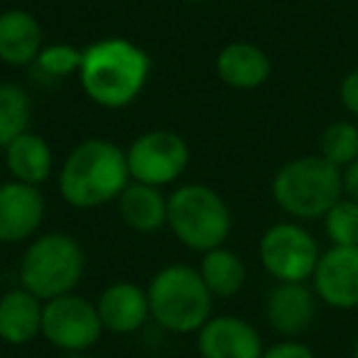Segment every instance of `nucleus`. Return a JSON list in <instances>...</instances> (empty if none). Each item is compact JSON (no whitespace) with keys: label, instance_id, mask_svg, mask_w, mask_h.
Returning a JSON list of instances; mask_svg holds the SVG:
<instances>
[{"label":"nucleus","instance_id":"f257e3e1","mask_svg":"<svg viewBox=\"0 0 358 358\" xmlns=\"http://www.w3.org/2000/svg\"><path fill=\"white\" fill-rule=\"evenodd\" d=\"M152 62L125 37H106L84 50L79 81L91 103L108 110L128 108L148 86Z\"/></svg>","mask_w":358,"mask_h":358},{"label":"nucleus","instance_id":"f03ea898","mask_svg":"<svg viewBox=\"0 0 358 358\" xmlns=\"http://www.w3.org/2000/svg\"><path fill=\"white\" fill-rule=\"evenodd\" d=\"M128 155L106 138H89L64 157L59 167V194L74 209H96L118 196L130 185Z\"/></svg>","mask_w":358,"mask_h":358},{"label":"nucleus","instance_id":"7ed1b4c3","mask_svg":"<svg viewBox=\"0 0 358 358\" xmlns=\"http://www.w3.org/2000/svg\"><path fill=\"white\" fill-rule=\"evenodd\" d=\"M343 174L322 155L289 159L273 177V199L292 219H324L341 199Z\"/></svg>","mask_w":358,"mask_h":358},{"label":"nucleus","instance_id":"20e7f679","mask_svg":"<svg viewBox=\"0 0 358 358\" xmlns=\"http://www.w3.org/2000/svg\"><path fill=\"white\" fill-rule=\"evenodd\" d=\"M150 317L172 334L199 331L211 319L214 294L192 265L174 263L157 270L148 285Z\"/></svg>","mask_w":358,"mask_h":358},{"label":"nucleus","instance_id":"39448f33","mask_svg":"<svg viewBox=\"0 0 358 358\" xmlns=\"http://www.w3.org/2000/svg\"><path fill=\"white\" fill-rule=\"evenodd\" d=\"M167 226L185 248L204 255L226 243L234 229V214L211 187L182 185L167 196Z\"/></svg>","mask_w":358,"mask_h":358},{"label":"nucleus","instance_id":"423d86ee","mask_svg":"<svg viewBox=\"0 0 358 358\" xmlns=\"http://www.w3.org/2000/svg\"><path fill=\"white\" fill-rule=\"evenodd\" d=\"M86 270L81 243L69 234H42L27 245L20 260V282L42 302L71 294Z\"/></svg>","mask_w":358,"mask_h":358},{"label":"nucleus","instance_id":"0eeeda50","mask_svg":"<svg viewBox=\"0 0 358 358\" xmlns=\"http://www.w3.org/2000/svg\"><path fill=\"white\" fill-rule=\"evenodd\" d=\"M130 179L140 185L162 187L177 182L192 159L189 143L174 130H145L125 150Z\"/></svg>","mask_w":358,"mask_h":358},{"label":"nucleus","instance_id":"6e6552de","mask_svg":"<svg viewBox=\"0 0 358 358\" xmlns=\"http://www.w3.org/2000/svg\"><path fill=\"white\" fill-rule=\"evenodd\" d=\"M260 263L278 282H304L322 258L314 236L292 221L270 226L260 238Z\"/></svg>","mask_w":358,"mask_h":358},{"label":"nucleus","instance_id":"1a4fd4ad","mask_svg":"<svg viewBox=\"0 0 358 358\" xmlns=\"http://www.w3.org/2000/svg\"><path fill=\"white\" fill-rule=\"evenodd\" d=\"M103 334L99 309L81 294H62L45 302L42 336L62 351H86Z\"/></svg>","mask_w":358,"mask_h":358},{"label":"nucleus","instance_id":"9d476101","mask_svg":"<svg viewBox=\"0 0 358 358\" xmlns=\"http://www.w3.org/2000/svg\"><path fill=\"white\" fill-rule=\"evenodd\" d=\"M47 201L40 187L22 182H3L0 185V243L13 245L32 238L45 224Z\"/></svg>","mask_w":358,"mask_h":358},{"label":"nucleus","instance_id":"9b49d317","mask_svg":"<svg viewBox=\"0 0 358 358\" xmlns=\"http://www.w3.org/2000/svg\"><path fill=\"white\" fill-rule=\"evenodd\" d=\"M314 292L334 309L358 307V245H331L312 275Z\"/></svg>","mask_w":358,"mask_h":358},{"label":"nucleus","instance_id":"f8f14e48","mask_svg":"<svg viewBox=\"0 0 358 358\" xmlns=\"http://www.w3.org/2000/svg\"><path fill=\"white\" fill-rule=\"evenodd\" d=\"M196 334L201 358H263L258 329L241 317H211Z\"/></svg>","mask_w":358,"mask_h":358},{"label":"nucleus","instance_id":"ddd939ff","mask_svg":"<svg viewBox=\"0 0 358 358\" xmlns=\"http://www.w3.org/2000/svg\"><path fill=\"white\" fill-rule=\"evenodd\" d=\"M101 324L106 331L113 334H133L138 329H143V324L150 319V299L148 289H143L140 285L120 280L113 282L101 292L99 302Z\"/></svg>","mask_w":358,"mask_h":358},{"label":"nucleus","instance_id":"4468645a","mask_svg":"<svg viewBox=\"0 0 358 358\" xmlns=\"http://www.w3.org/2000/svg\"><path fill=\"white\" fill-rule=\"evenodd\" d=\"M42 47H45V32L30 10L10 8L0 13V62L3 64H35Z\"/></svg>","mask_w":358,"mask_h":358},{"label":"nucleus","instance_id":"2eb2a0df","mask_svg":"<svg viewBox=\"0 0 358 358\" xmlns=\"http://www.w3.org/2000/svg\"><path fill=\"white\" fill-rule=\"evenodd\" d=\"M270 327L282 336H297L312 327L317 317V299L304 282H280L265 302Z\"/></svg>","mask_w":358,"mask_h":358},{"label":"nucleus","instance_id":"dca6fc26","mask_svg":"<svg viewBox=\"0 0 358 358\" xmlns=\"http://www.w3.org/2000/svg\"><path fill=\"white\" fill-rule=\"evenodd\" d=\"M216 74L231 89L253 91L270 79L273 62L253 42H231L216 57Z\"/></svg>","mask_w":358,"mask_h":358},{"label":"nucleus","instance_id":"f3484780","mask_svg":"<svg viewBox=\"0 0 358 358\" xmlns=\"http://www.w3.org/2000/svg\"><path fill=\"white\" fill-rule=\"evenodd\" d=\"M45 302L25 287L10 289L0 297V341L10 346H25L42 334Z\"/></svg>","mask_w":358,"mask_h":358},{"label":"nucleus","instance_id":"a211bd4d","mask_svg":"<svg viewBox=\"0 0 358 358\" xmlns=\"http://www.w3.org/2000/svg\"><path fill=\"white\" fill-rule=\"evenodd\" d=\"M6 164L15 182L40 187L55 174V152L42 135L27 130L6 148Z\"/></svg>","mask_w":358,"mask_h":358},{"label":"nucleus","instance_id":"6ab92c4d","mask_svg":"<svg viewBox=\"0 0 358 358\" xmlns=\"http://www.w3.org/2000/svg\"><path fill=\"white\" fill-rule=\"evenodd\" d=\"M118 214L138 234H155L167 226V196L157 187L130 182L118 196Z\"/></svg>","mask_w":358,"mask_h":358},{"label":"nucleus","instance_id":"aec40b11","mask_svg":"<svg viewBox=\"0 0 358 358\" xmlns=\"http://www.w3.org/2000/svg\"><path fill=\"white\" fill-rule=\"evenodd\" d=\"M199 275L214 297H234L245 285V263L229 248H214L201 255Z\"/></svg>","mask_w":358,"mask_h":358},{"label":"nucleus","instance_id":"412c9836","mask_svg":"<svg viewBox=\"0 0 358 358\" xmlns=\"http://www.w3.org/2000/svg\"><path fill=\"white\" fill-rule=\"evenodd\" d=\"M32 99L20 84L0 81V148L6 150L15 138L30 130Z\"/></svg>","mask_w":358,"mask_h":358},{"label":"nucleus","instance_id":"4be33fe9","mask_svg":"<svg viewBox=\"0 0 358 358\" xmlns=\"http://www.w3.org/2000/svg\"><path fill=\"white\" fill-rule=\"evenodd\" d=\"M322 157L336 164L338 169L348 167L358 159V125L348 120H336L322 133Z\"/></svg>","mask_w":358,"mask_h":358},{"label":"nucleus","instance_id":"5701e85b","mask_svg":"<svg viewBox=\"0 0 358 358\" xmlns=\"http://www.w3.org/2000/svg\"><path fill=\"white\" fill-rule=\"evenodd\" d=\"M81 59H84V50L69 45V42H55V45L42 47L35 64L45 76H52V79H69V76L79 74Z\"/></svg>","mask_w":358,"mask_h":358},{"label":"nucleus","instance_id":"b1692460","mask_svg":"<svg viewBox=\"0 0 358 358\" xmlns=\"http://www.w3.org/2000/svg\"><path fill=\"white\" fill-rule=\"evenodd\" d=\"M324 231L334 245H358V204L338 199L324 216Z\"/></svg>","mask_w":358,"mask_h":358},{"label":"nucleus","instance_id":"393cba45","mask_svg":"<svg viewBox=\"0 0 358 358\" xmlns=\"http://www.w3.org/2000/svg\"><path fill=\"white\" fill-rule=\"evenodd\" d=\"M263 358H314L312 348L299 341H282L263 351Z\"/></svg>","mask_w":358,"mask_h":358},{"label":"nucleus","instance_id":"a878e982","mask_svg":"<svg viewBox=\"0 0 358 358\" xmlns=\"http://www.w3.org/2000/svg\"><path fill=\"white\" fill-rule=\"evenodd\" d=\"M338 96H341L343 108L358 118V71H351V74H348L346 79L341 81Z\"/></svg>","mask_w":358,"mask_h":358},{"label":"nucleus","instance_id":"bb28decb","mask_svg":"<svg viewBox=\"0 0 358 358\" xmlns=\"http://www.w3.org/2000/svg\"><path fill=\"white\" fill-rule=\"evenodd\" d=\"M343 192H346L348 199L358 204V159L348 164L346 172H343Z\"/></svg>","mask_w":358,"mask_h":358},{"label":"nucleus","instance_id":"cd10ccee","mask_svg":"<svg viewBox=\"0 0 358 358\" xmlns=\"http://www.w3.org/2000/svg\"><path fill=\"white\" fill-rule=\"evenodd\" d=\"M182 3H189V6H204V3H211V0H182Z\"/></svg>","mask_w":358,"mask_h":358},{"label":"nucleus","instance_id":"c85d7f7f","mask_svg":"<svg viewBox=\"0 0 358 358\" xmlns=\"http://www.w3.org/2000/svg\"><path fill=\"white\" fill-rule=\"evenodd\" d=\"M353 356L358 358V338H356V346H353Z\"/></svg>","mask_w":358,"mask_h":358},{"label":"nucleus","instance_id":"c756f323","mask_svg":"<svg viewBox=\"0 0 358 358\" xmlns=\"http://www.w3.org/2000/svg\"><path fill=\"white\" fill-rule=\"evenodd\" d=\"M0 282H3V268H0Z\"/></svg>","mask_w":358,"mask_h":358},{"label":"nucleus","instance_id":"7c9ffc66","mask_svg":"<svg viewBox=\"0 0 358 358\" xmlns=\"http://www.w3.org/2000/svg\"><path fill=\"white\" fill-rule=\"evenodd\" d=\"M79 358H94V356H79Z\"/></svg>","mask_w":358,"mask_h":358},{"label":"nucleus","instance_id":"2f4dec72","mask_svg":"<svg viewBox=\"0 0 358 358\" xmlns=\"http://www.w3.org/2000/svg\"><path fill=\"white\" fill-rule=\"evenodd\" d=\"M0 358H3V353H0Z\"/></svg>","mask_w":358,"mask_h":358}]
</instances>
